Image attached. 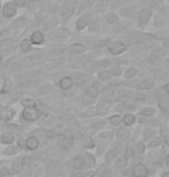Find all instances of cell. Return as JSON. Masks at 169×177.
<instances>
[{"label": "cell", "instance_id": "obj_1", "mask_svg": "<svg viewBox=\"0 0 169 177\" xmlns=\"http://www.w3.org/2000/svg\"><path fill=\"white\" fill-rule=\"evenodd\" d=\"M38 115H40L38 110H37L35 107H31V108H26L24 109L22 116H23V118L26 120L34 122V120H36L37 118H38Z\"/></svg>", "mask_w": 169, "mask_h": 177}, {"label": "cell", "instance_id": "obj_2", "mask_svg": "<svg viewBox=\"0 0 169 177\" xmlns=\"http://www.w3.org/2000/svg\"><path fill=\"white\" fill-rule=\"evenodd\" d=\"M15 13H16V6H15V4L6 2L5 5L2 6V14H4L6 17L14 16Z\"/></svg>", "mask_w": 169, "mask_h": 177}, {"label": "cell", "instance_id": "obj_3", "mask_svg": "<svg viewBox=\"0 0 169 177\" xmlns=\"http://www.w3.org/2000/svg\"><path fill=\"white\" fill-rule=\"evenodd\" d=\"M14 116V111L11 108L6 107H0V120L4 122H9Z\"/></svg>", "mask_w": 169, "mask_h": 177}, {"label": "cell", "instance_id": "obj_4", "mask_svg": "<svg viewBox=\"0 0 169 177\" xmlns=\"http://www.w3.org/2000/svg\"><path fill=\"white\" fill-rule=\"evenodd\" d=\"M133 176L134 177H147L148 176V168L143 165V163H139L133 168Z\"/></svg>", "mask_w": 169, "mask_h": 177}, {"label": "cell", "instance_id": "obj_5", "mask_svg": "<svg viewBox=\"0 0 169 177\" xmlns=\"http://www.w3.org/2000/svg\"><path fill=\"white\" fill-rule=\"evenodd\" d=\"M108 50L112 55H119V53H122L125 50V45L123 44L122 42H114V43H111L110 45L108 46Z\"/></svg>", "mask_w": 169, "mask_h": 177}, {"label": "cell", "instance_id": "obj_6", "mask_svg": "<svg viewBox=\"0 0 169 177\" xmlns=\"http://www.w3.org/2000/svg\"><path fill=\"white\" fill-rule=\"evenodd\" d=\"M151 9H148V8H144V9H141L139 13V23L140 24H146V23L148 22V20H150V17H151Z\"/></svg>", "mask_w": 169, "mask_h": 177}, {"label": "cell", "instance_id": "obj_7", "mask_svg": "<svg viewBox=\"0 0 169 177\" xmlns=\"http://www.w3.org/2000/svg\"><path fill=\"white\" fill-rule=\"evenodd\" d=\"M67 50L72 55H80V53H82V52L86 50V46L78 43V44H72V45H70Z\"/></svg>", "mask_w": 169, "mask_h": 177}, {"label": "cell", "instance_id": "obj_8", "mask_svg": "<svg viewBox=\"0 0 169 177\" xmlns=\"http://www.w3.org/2000/svg\"><path fill=\"white\" fill-rule=\"evenodd\" d=\"M44 42V36L40 31H35L34 34L31 35V38H30V43L31 44H36V45H40Z\"/></svg>", "mask_w": 169, "mask_h": 177}, {"label": "cell", "instance_id": "obj_9", "mask_svg": "<svg viewBox=\"0 0 169 177\" xmlns=\"http://www.w3.org/2000/svg\"><path fill=\"white\" fill-rule=\"evenodd\" d=\"M38 145H40V141H38V139L36 137H29L27 139V141H26V146H27V148L30 149V150H34L38 147Z\"/></svg>", "mask_w": 169, "mask_h": 177}, {"label": "cell", "instance_id": "obj_10", "mask_svg": "<svg viewBox=\"0 0 169 177\" xmlns=\"http://www.w3.org/2000/svg\"><path fill=\"white\" fill-rule=\"evenodd\" d=\"M59 86L62 89H70L71 87L73 86V80L70 76H64L62 80L59 81Z\"/></svg>", "mask_w": 169, "mask_h": 177}, {"label": "cell", "instance_id": "obj_11", "mask_svg": "<svg viewBox=\"0 0 169 177\" xmlns=\"http://www.w3.org/2000/svg\"><path fill=\"white\" fill-rule=\"evenodd\" d=\"M100 90H101V88H100L99 83H94L92 86L89 87L87 89V94L88 96L90 97H96L97 95L100 94Z\"/></svg>", "mask_w": 169, "mask_h": 177}, {"label": "cell", "instance_id": "obj_12", "mask_svg": "<svg viewBox=\"0 0 169 177\" xmlns=\"http://www.w3.org/2000/svg\"><path fill=\"white\" fill-rule=\"evenodd\" d=\"M88 20H89V17H88V15H83V16H81L78 21H76V29H83L86 28V26L88 24Z\"/></svg>", "mask_w": 169, "mask_h": 177}, {"label": "cell", "instance_id": "obj_13", "mask_svg": "<svg viewBox=\"0 0 169 177\" xmlns=\"http://www.w3.org/2000/svg\"><path fill=\"white\" fill-rule=\"evenodd\" d=\"M83 166H85V161H83V159H82L81 156H76V159L73 160V162H72V167L74 169H80Z\"/></svg>", "mask_w": 169, "mask_h": 177}, {"label": "cell", "instance_id": "obj_14", "mask_svg": "<svg viewBox=\"0 0 169 177\" xmlns=\"http://www.w3.org/2000/svg\"><path fill=\"white\" fill-rule=\"evenodd\" d=\"M73 11H74V7L73 6H65V7H63L60 14H62L63 17H70L72 15V13H73Z\"/></svg>", "mask_w": 169, "mask_h": 177}, {"label": "cell", "instance_id": "obj_15", "mask_svg": "<svg viewBox=\"0 0 169 177\" xmlns=\"http://www.w3.org/2000/svg\"><path fill=\"white\" fill-rule=\"evenodd\" d=\"M14 138H13L12 133H8V132H5L1 134V141L4 143H12Z\"/></svg>", "mask_w": 169, "mask_h": 177}, {"label": "cell", "instance_id": "obj_16", "mask_svg": "<svg viewBox=\"0 0 169 177\" xmlns=\"http://www.w3.org/2000/svg\"><path fill=\"white\" fill-rule=\"evenodd\" d=\"M112 97H114V90L110 89V88H105L104 94H103V100L109 102V101L112 100Z\"/></svg>", "mask_w": 169, "mask_h": 177}, {"label": "cell", "instance_id": "obj_17", "mask_svg": "<svg viewBox=\"0 0 169 177\" xmlns=\"http://www.w3.org/2000/svg\"><path fill=\"white\" fill-rule=\"evenodd\" d=\"M152 87H153V81L152 80H145V81H143L141 83H140L139 86H138V88L139 89H151Z\"/></svg>", "mask_w": 169, "mask_h": 177}, {"label": "cell", "instance_id": "obj_18", "mask_svg": "<svg viewBox=\"0 0 169 177\" xmlns=\"http://www.w3.org/2000/svg\"><path fill=\"white\" fill-rule=\"evenodd\" d=\"M112 76V73L110 71H101L99 73V78L101 80H109Z\"/></svg>", "mask_w": 169, "mask_h": 177}, {"label": "cell", "instance_id": "obj_19", "mask_svg": "<svg viewBox=\"0 0 169 177\" xmlns=\"http://www.w3.org/2000/svg\"><path fill=\"white\" fill-rule=\"evenodd\" d=\"M30 46H31V43H30L29 40H24L21 42V50L23 52H28L30 50Z\"/></svg>", "mask_w": 169, "mask_h": 177}, {"label": "cell", "instance_id": "obj_20", "mask_svg": "<svg viewBox=\"0 0 169 177\" xmlns=\"http://www.w3.org/2000/svg\"><path fill=\"white\" fill-rule=\"evenodd\" d=\"M160 97H161V100L159 101L160 108L162 109L163 111H167V110H168V105H167V103H168V101H167V96H160Z\"/></svg>", "mask_w": 169, "mask_h": 177}, {"label": "cell", "instance_id": "obj_21", "mask_svg": "<svg viewBox=\"0 0 169 177\" xmlns=\"http://www.w3.org/2000/svg\"><path fill=\"white\" fill-rule=\"evenodd\" d=\"M21 103L23 104L26 108H31V107H35L36 103L34 100H31V98H23L22 101H21Z\"/></svg>", "mask_w": 169, "mask_h": 177}, {"label": "cell", "instance_id": "obj_22", "mask_svg": "<svg viewBox=\"0 0 169 177\" xmlns=\"http://www.w3.org/2000/svg\"><path fill=\"white\" fill-rule=\"evenodd\" d=\"M105 19H107V21L110 23V24H114V23L118 22V17H117L115 14H112V13H109V14L105 16Z\"/></svg>", "mask_w": 169, "mask_h": 177}, {"label": "cell", "instance_id": "obj_23", "mask_svg": "<svg viewBox=\"0 0 169 177\" xmlns=\"http://www.w3.org/2000/svg\"><path fill=\"white\" fill-rule=\"evenodd\" d=\"M123 122V117H121V116H112L110 118V123L112 124V125H119L121 123Z\"/></svg>", "mask_w": 169, "mask_h": 177}, {"label": "cell", "instance_id": "obj_24", "mask_svg": "<svg viewBox=\"0 0 169 177\" xmlns=\"http://www.w3.org/2000/svg\"><path fill=\"white\" fill-rule=\"evenodd\" d=\"M123 122L125 125H132L134 123V117L132 115H126L124 118H123Z\"/></svg>", "mask_w": 169, "mask_h": 177}, {"label": "cell", "instance_id": "obj_25", "mask_svg": "<svg viewBox=\"0 0 169 177\" xmlns=\"http://www.w3.org/2000/svg\"><path fill=\"white\" fill-rule=\"evenodd\" d=\"M83 161H85V165H88V166H93L94 163H95V160H94L93 156L90 154H86Z\"/></svg>", "mask_w": 169, "mask_h": 177}, {"label": "cell", "instance_id": "obj_26", "mask_svg": "<svg viewBox=\"0 0 169 177\" xmlns=\"http://www.w3.org/2000/svg\"><path fill=\"white\" fill-rule=\"evenodd\" d=\"M140 114L144 115V116H151L154 114V109L153 108H144L140 110Z\"/></svg>", "mask_w": 169, "mask_h": 177}, {"label": "cell", "instance_id": "obj_27", "mask_svg": "<svg viewBox=\"0 0 169 177\" xmlns=\"http://www.w3.org/2000/svg\"><path fill=\"white\" fill-rule=\"evenodd\" d=\"M20 172H21V163L20 162H14L12 165V172L18 174Z\"/></svg>", "mask_w": 169, "mask_h": 177}, {"label": "cell", "instance_id": "obj_28", "mask_svg": "<svg viewBox=\"0 0 169 177\" xmlns=\"http://www.w3.org/2000/svg\"><path fill=\"white\" fill-rule=\"evenodd\" d=\"M56 24H57V20H56V19H50V20L44 24V28L50 29V28H52L53 26H56Z\"/></svg>", "mask_w": 169, "mask_h": 177}, {"label": "cell", "instance_id": "obj_29", "mask_svg": "<svg viewBox=\"0 0 169 177\" xmlns=\"http://www.w3.org/2000/svg\"><path fill=\"white\" fill-rule=\"evenodd\" d=\"M137 74V69H134V67H131V69H129L126 72H125V76L126 78H132V76H134V75Z\"/></svg>", "mask_w": 169, "mask_h": 177}, {"label": "cell", "instance_id": "obj_30", "mask_svg": "<svg viewBox=\"0 0 169 177\" xmlns=\"http://www.w3.org/2000/svg\"><path fill=\"white\" fill-rule=\"evenodd\" d=\"M119 150H121V148H119V147H116V149L111 150L110 153H109V155H108V160L110 161L112 158H115V156H116V154H118V153H119Z\"/></svg>", "mask_w": 169, "mask_h": 177}, {"label": "cell", "instance_id": "obj_31", "mask_svg": "<svg viewBox=\"0 0 169 177\" xmlns=\"http://www.w3.org/2000/svg\"><path fill=\"white\" fill-rule=\"evenodd\" d=\"M133 156H134L133 149L131 148V147H129V148L125 150V158H126V159H132Z\"/></svg>", "mask_w": 169, "mask_h": 177}, {"label": "cell", "instance_id": "obj_32", "mask_svg": "<svg viewBox=\"0 0 169 177\" xmlns=\"http://www.w3.org/2000/svg\"><path fill=\"white\" fill-rule=\"evenodd\" d=\"M18 152V149L15 148V147H8L7 149H5V152H4V154L6 155H9V154H15Z\"/></svg>", "mask_w": 169, "mask_h": 177}, {"label": "cell", "instance_id": "obj_33", "mask_svg": "<svg viewBox=\"0 0 169 177\" xmlns=\"http://www.w3.org/2000/svg\"><path fill=\"white\" fill-rule=\"evenodd\" d=\"M118 137L119 138H126V137H129V132L125 130V129H121L119 131H118Z\"/></svg>", "mask_w": 169, "mask_h": 177}, {"label": "cell", "instance_id": "obj_34", "mask_svg": "<svg viewBox=\"0 0 169 177\" xmlns=\"http://www.w3.org/2000/svg\"><path fill=\"white\" fill-rule=\"evenodd\" d=\"M5 88H6V80L4 78H0V93L5 91Z\"/></svg>", "mask_w": 169, "mask_h": 177}, {"label": "cell", "instance_id": "obj_35", "mask_svg": "<svg viewBox=\"0 0 169 177\" xmlns=\"http://www.w3.org/2000/svg\"><path fill=\"white\" fill-rule=\"evenodd\" d=\"M30 163H31V159L30 158H23L22 162H21V166H28Z\"/></svg>", "mask_w": 169, "mask_h": 177}, {"label": "cell", "instance_id": "obj_36", "mask_svg": "<svg viewBox=\"0 0 169 177\" xmlns=\"http://www.w3.org/2000/svg\"><path fill=\"white\" fill-rule=\"evenodd\" d=\"M160 143H161V139H160V138H157L155 140H153V141L150 143V146H151V147H155V146H157Z\"/></svg>", "mask_w": 169, "mask_h": 177}, {"label": "cell", "instance_id": "obj_37", "mask_svg": "<svg viewBox=\"0 0 169 177\" xmlns=\"http://www.w3.org/2000/svg\"><path fill=\"white\" fill-rule=\"evenodd\" d=\"M137 150H138L139 153H143V152L145 150V146H144V143H137Z\"/></svg>", "mask_w": 169, "mask_h": 177}, {"label": "cell", "instance_id": "obj_38", "mask_svg": "<svg viewBox=\"0 0 169 177\" xmlns=\"http://www.w3.org/2000/svg\"><path fill=\"white\" fill-rule=\"evenodd\" d=\"M16 5L18 6H23L24 5V0H15Z\"/></svg>", "mask_w": 169, "mask_h": 177}, {"label": "cell", "instance_id": "obj_39", "mask_svg": "<svg viewBox=\"0 0 169 177\" xmlns=\"http://www.w3.org/2000/svg\"><path fill=\"white\" fill-rule=\"evenodd\" d=\"M1 175H8V172H7L6 169H4V170H1Z\"/></svg>", "mask_w": 169, "mask_h": 177}, {"label": "cell", "instance_id": "obj_40", "mask_svg": "<svg viewBox=\"0 0 169 177\" xmlns=\"http://www.w3.org/2000/svg\"><path fill=\"white\" fill-rule=\"evenodd\" d=\"M162 177H169V172H164L162 175Z\"/></svg>", "mask_w": 169, "mask_h": 177}, {"label": "cell", "instance_id": "obj_41", "mask_svg": "<svg viewBox=\"0 0 169 177\" xmlns=\"http://www.w3.org/2000/svg\"><path fill=\"white\" fill-rule=\"evenodd\" d=\"M1 57H2V55H1V52H0V58H1Z\"/></svg>", "mask_w": 169, "mask_h": 177}]
</instances>
